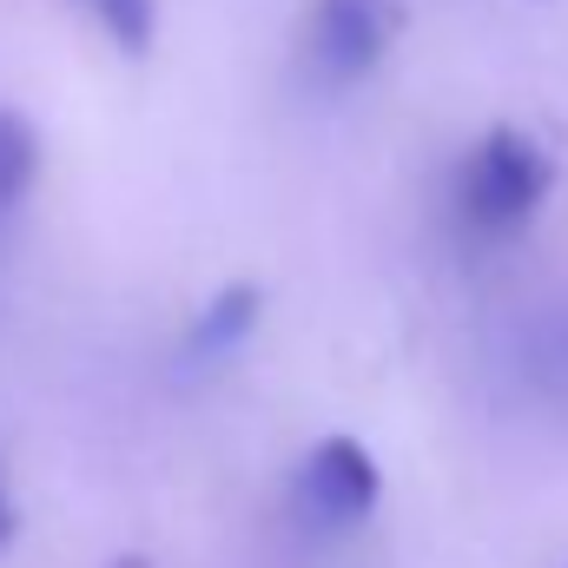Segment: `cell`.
Segmentation results:
<instances>
[{
  "instance_id": "6da1fadb",
  "label": "cell",
  "mask_w": 568,
  "mask_h": 568,
  "mask_svg": "<svg viewBox=\"0 0 568 568\" xmlns=\"http://www.w3.org/2000/svg\"><path fill=\"white\" fill-rule=\"evenodd\" d=\"M549 192H556V159L523 126H489L456 159L449 179V205L469 239H516L523 225H536Z\"/></svg>"
},
{
  "instance_id": "7a4b0ae2",
  "label": "cell",
  "mask_w": 568,
  "mask_h": 568,
  "mask_svg": "<svg viewBox=\"0 0 568 568\" xmlns=\"http://www.w3.org/2000/svg\"><path fill=\"white\" fill-rule=\"evenodd\" d=\"M397 27H404L397 0H317L304 27V60L324 87H357L364 73L384 67Z\"/></svg>"
},
{
  "instance_id": "3957f363",
  "label": "cell",
  "mask_w": 568,
  "mask_h": 568,
  "mask_svg": "<svg viewBox=\"0 0 568 568\" xmlns=\"http://www.w3.org/2000/svg\"><path fill=\"white\" fill-rule=\"evenodd\" d=\"M297 509L317 523V529H351L377 509L384 496V469L377 456L357 443V436H324L311 443V456L297 463V483H291Z\"/></svg>"
},
{
  "instance_id": "277c9868",
  "label": "cell",
  "mask_w": 568,
  "mask_h": 568,
  "mask_svg": "<svg viewBox=\"0 0 568 568\" xmlns=\"http://www.w3.org/2000/svg\"><path fill=\"white\" fill-rule=\"evenodd\" d=\"M258 311H265V291H258V284H225V291L192 317L185 351H192V357H225V351H239V344L258 331Z\"/></svg>"
},
{
  "instance_id": "5b68a950",
  "label": "cell",
  "mask_w": 568,
  "mask_h": 568,
  "mask_svg": "<svg viewBox=\"0 0 568 568\" xmlns=\"http://www.w3.org/2000/svg\"><path fill=\"white\" fill-rule=\"evenodd\" d=\"M33 179H40V133L13 106H0V225L20 212V199L33 192Z\"/></svg>"
},
{
  "instance_id": "8992f818",
  "label": "cell",
  "mask_w": 568,
  "mask_h": 568,
  "mask_svg": "<svg viewBox=\"0 0 568 568\" xmlns=\"http://www.w3.org/2000/svg\"><path fill=\"white\" fill-rule=\"evenodd\" d=\"M80 7L113 33L120 53H145L152 33H159V0H80Z\"/></svg>"
},
{
  "instance_id": "52a82bcc",
  "label": "cell",
  "mask_w": 568,
  "mask_h": 568,
  "mask_svg": "<svg viewBox=\"0 0 568 568\" xmlns=\"http://www.w3.org/2000/svg\"><path fill=\"white\" fill-rule=\"evenodd\" d=\"M13 529H20V509H13V489H7V463H0V549L13 542Z\"/></svg>"
},
{
  "instance_id": "ba28073f",
  "label": "cell",
  "mask_w": 568,
  "mask_h": 568,
  "mask_svg": "<svg viewBox=\"0 0 568 568\" xmlns=\"http://www.w3.org/2000/svg\"><path fill=\"white\" fill-rule=\"evenodd\" d=\"M113 568H152V562H145V556H120Z\"/></svg>"
}]
</instances>
